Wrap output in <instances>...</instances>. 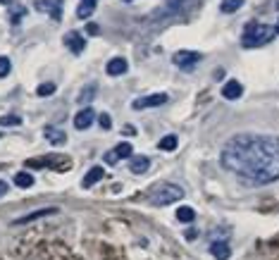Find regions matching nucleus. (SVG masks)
I'll list each match as a JSON object with an SVG mask.
<instances>
[{"mask_svg":"<svg viewBox=\"0 0 279 260\" xmlns=\"http://www.w3.org/2000/svg\"><path fill=\"white\" fill-rule=\"evenodd\" d=\"M220 165L248 189L275 184L279 181V138L265 134H236L225 143Z\"/></svg>","mask_w":279,"mask_h":260,"instance_id":"f257e3e1","label":"nucleus"},{"mask_svg":"<svg viewBox=\"0 0 279 260\" xmlns=\"http://www.w3.org/2000/svg\"><path fill=\"white\" fill-rule=\"evenodd\" d=\"M277 29H270L267 24H258V22H248L243 34H241V45L243 48H260L275 39Z\"/></svg>","mask_w":279,"mask_h":260,"instance_id":"f03ea898","label":"nucleus"},{"mask_svg":"<svg viewBox=\"0 0 279 260\" xmlns=\"http://www.w3.org/2000/svg\"><path fill=\"white\" fill-rule=\"evenodd\" d=\"M182 198H184V189L177 186V184H170V181H160L148 193V201L153 206H170V203H177Z\"/></svg>","mask_w":279,"mask_h":260,"instance_id":"7ed1b4c3","label":"nucleus"},{"mask_svg":"<svg viewBox=\"0 0 279 260\" xmlns=\"http://www.w3.org/2000/svg\"><path fill=\"white\" fill-rule=\"evenodd\" d=\"M200 60H203V55L196 53V50H179V53H174V57H172V62L179 69H193Z\"/></svg>","mask_w":279,"mask_h":260,"instance_id":"20e7f679","label":"nucleus"},{"mask_svg":"<svg viewBox=\"0 0 279 260\" xmlns=\"http://www.w3.org/2000/svg\"><path fill=\"white\" fill-rule=\"evenodd\" d=\"M165 103H170V96H167V93H150V96L136 98L132 103V108L134 110H148V108H160V105H165Z\"/></svg>","mask_w":279,"mask_h":260,"instance_id":"39448f33","label":"nucleus"},{"mask_svg":"<svg viewBox=\"0 0 279 260\" xmlns=\"http://www.w3.org/2000/svg\"><path fill=\"white\" fill-rule=\"evenodd\" d=\"M62 0H36V10L43 14H48L50 19L60 22L62 19Z\"/></svg>","mask_w":279,"mask_h":260,"instance_id":"423d86ee","label":"nucleus"},{"mask_svg":"<svg viewBox=\"0 0 279 260\" xmlns=\"http://www.w3.org/2000/svg\"><path fill=\"white\" fill-rule=\"evenodd\" d=\"M124 158H129V160H132V143H129V141H122V143H117V148H115V151H107L105 153V163L107 165L120 163V160H124Z\"/></svg>","mask_w":279,"mask_h":260,"instance_id":"0eeeda50","label":"nucleus"},{"mask_svg":"<svg viewBox=\"0 0 279 260\" xmlns=\"http://www.w3.org/2000/svg\"><path fill=\"white\" fill-rule=\"evenodd\" d=\"M62 41H65L67 50H69V53H74V55H81V53H84V48H86V41H84V36H81L79 31H67Z\"/></svg>","mask_w":279,"mask_h":260,"instance_id":"6e6552de","label":"nucleus"},{"mask_svg":"<svg viewBox=\"0 0 279 260\" xmlns=\"http://www.w3.org/2000/svg\"><path fill=\"white\" fill-rule=\"evenodd\" d=\"M127 69H129V62L124 57H112L105 65V74L107 77H122V74H127Z\"/></svg>","mask_w":279,"mask_h":260,"instance_id":"1a4fd4ad","label":"nucleus"},{"mask_svg":"<svg viewBox=\"0 0 279 260\" xmlns=\"http://www.w3.org/2000/svg\"><path fill=\"white\" fill-rule=\"evenodd\" d=\"M93 120H95V112H93V108H81L77 115H74V127L77 129H89L93 124Z\"/></svg>","mask_w":279,"mask_h":260,"instance_id":"9d476101","label":"nucleus"},{"mask_svg":"<svg viewBox=\"0 0 279 260\" xmlns=\"http://www.w3.org/2000/svg\"><path fill=\"white\" fill-rule=\"evenodd\" d=\"M57 213V208H41V210H34V213H29L24 217L14 219V224H29V222H36V219L46 217V215H55Z\"/></svg>","mask_w":279,"mask_h":260,"instance_id":"9b49d317","label":"nucleus"},{"mask_svg":"<svg viewBox=\"0 0 279 260\" xmlns=\"http://www.w3.org/2000/svg\"><path fill=\"white\" fill-rule=\"evenodd\" d=\"M43 136L48 138L53 146H62V143H67V134L60 129V127H46V129H43Z\"/></svg>","mask_w":279,"mask_h":260,"instance_id":"f8f14e48","label":"nucleus"},{"mask_svg":"<svg viewBox=\"0 0 279 260\" xmlns=\"http://www.w3.org/2000/svg\"><path fill=\"white\" fill-rule=\"evenodd\" d=\"M210 256H215L217 260H229V256H232V248H229V244H227V241L217 239V241H213V244H210Z\"/></svg>","mask_w":279,"mask_h":260,"instance_id":"ddd939ff","label":"nucleus"},{"mask_svg":"<svg viewBox=\"0 0 279 260\" xmlns=\"http://www.w3.org/2000/svg\"><path fill=\"white\" fill-rule=\"evenodd\" d=\"M95 93H98V84H86L84 88H81V93L77 96V103L79 105H84V108H89V103H93V98H95Z\"/></svg>","mask_w":279,"mask_h":260,"instance_id":"4468645a","label":"nucleus"},{"mask_svg":"<svg viewBox=\"0 0 279 260\" xmlns=\"http://www.w3.org/2000/svg\"><path fill=\"white\" fill-rule=\"evenodd\" d=\"M222 96H225L227 100H236V98L243 96V86H241L236 79H232V82H227L225 86H222Z\"/></svg>","mask_w":279,"mask_h":260,"instance_id":"2eb2a0df","label":"nucleus"},{"mask_svg":"<svg viewBox=\"0 0 279 260\" xmlns=\"http://www.w3.org/2000/svg\"><path fill=\"white\" fill-rule=\"evenodd\" d=\"M129 170H132L134 174H143L150 170V160H148L146 155H134L132 160H129Z\"/></svg>","mask_w":279,"mask_h":260,"instance_id":"dca6fc26","label":"nucleus"},{"mask_svg":"<svg viewBox=\"0 0 279 260\" xmlns=\"http://www.w3.org/2000/svg\"><path fill=\"white\" fill-rule=\"evenodd\" d=\"M103 174H105V172H103V167H100V165H95V167H91V170L86 172V177H84V181H81V186H84V189H91L93 184H98V181L103 179Z\"/></svg>","mask_w":279,"mask_h":260,"instance_id":"f3484780","label":"nucleus"},{"mask_svg":"<svg viewBox=\"0 0 279 260\" xmlns=\"http://www.w3.org/2000/svg\"><path fill=\"white\" fill-rule=\"evenodd\" d=\"M95 5H98V0H81L79 2V10H77V17L79 19H89L95 10Z\"/></svg>","mask_w":279,"mask_h":260,"instance_id":"a211bd4d","label":"nucleus"},{"mask_svg":"<svg viewBox=\"0 0 279 260\" xmlns=\"http://www.w3.org/2000/svg\"><path fill=\"white\" fill-rule=\"evenodd\" d=\"M34 181H36V179L31 177L29 172H17V174H14V186H19V189H31Z\"/></svg>","mask_w":279,"mask_h":260,"instance_id":"6ab92c4d","label":"nucleus"},{"mask_svg":"<svg viewBox=\"0 0 279 260\" xmlns=\"http://www.w3.org/2000/svg\"><path fill=\"white\" fill-rule=\"evenodd\" d=\"M177 219H179V222H184V224H191V222L196 219V210H193V208H188V206H182L179 210H177Z\"/></svg>","mask_w":279,"mask_h":260,"instance_id":"aec40b11","label":"nucleus"},{"mask_svg":"<svg viewBox=\"0 0 279 260\" xmlns=\"http://www.w3.org/2000/svg\"><path fill=\"white\" fill-rule=\"evenodd\" d=\"M177 146H179V141L174 134H167V136H162L158 141V148L160 151H177Z\"/></svg>","mask_w":279,"mask_h":260,"instance_id":"412c9836","label":"nucleus"},{"mask_svg":"<svg viewBox=\"0 0 279 260\" xmlns=\"http://www.w3.org/2000/svg\"><path fill=\"white\" fill-rule=\"evenodd\" d=\"M7 17H10V22H12V24H19V22L27 17V7H19V5H17V7H10Z\"/></svg>","mask_w":279,"mask_h":260,"instance_id":"4be33fe9","label":"nucleus"},{"mask_svg":"<svg viewBox=\"0 0 279 260\" xmlns=\"http://www.w3.org/2000/svg\"><path fill=\"white\" fill-rule=\"evenodd\" d=\"M241 5H243V0H222V7H220V10L225 14H234Z\"/></svg>","mask_w":279,"mask_h":260,"instance_id":"5701e85b","label":"nucleus"},{"mask_svg":"<svg viewBox=\"0 0 279 260\" xmlns=\"http://www.w3.org/2000/svg\"><path fill=\"white\" fill-rule=\"evenodd\" d=\"M19 124H22L19 115H2L0 117V127H19Z\"/></svg>","mask_w":279,"mask_h":260,"instance_id":"b1692460","label":"nucleus"},{"mask_svg":"<svg viewBox=\"0 0 279 260\" xmlns=\"http://www.w3.org/2000/svg\"><path fill=\"white\" fill-rule=\"evenodd\" d=\"M55 88H57V86H55L53 82H46V84H41L39 88H36V93H39L41 98H46V96H53Z\"/></svg>","mask_w":279,"mask_h":260,"instance_id":"393cba45","label":"nucleus"},{"mask_svg":"<svg viewBox=\"0 0 279 260\" xmlns=\"http://www.w3.org/2000/svg\"><path fill=\"white\" fill-rule=\"evenodd\" d=\"M10 69H12V65H10V57L0 55V79H5V77L10 74Z\"/></svg>","mask_w":279,"mask_h":260,"instance_id":"a878e982","label":"nucleus"},{"mask_svg":"<svg viewBox=\"0 0 279 260\" xmlns=\"http://www.w3.org/2000/svg\"><path fill=\"white\" fill-rule=\"evenodd\" d=\"M98 122H100V127H103V129H110V127H112V120H110V115H107V112L98 115Z\"/></svg>","mask_w":279,"mask_h":260,"instance_id":"bb28decb","label":"nucleus"},{"mask_svg":"<svg viewBox=\"0 0 279 260\" xmlns=\"http://www.w3.org/2000/svg\"><path fill=\"white\" fill-rule=\"evenodd\" d=\"M184 5V0H167V12H177Z\"/></svg>","mask_w":279,"mask_h":260,"instance_id":"cd10ccee","label":"nucleus"},{"mask_svg":"<svg viewBox=\"0 0 279 260\" xmlns=\"http://www.w3.org/2000/svg\"><path fill=\"white\" fill-rule=\"evenodd\" d=\"M86 34H91V36H98L100 34V29H98V24H86Z\"/></svg>","mask_w":279,"mask_h":260,"instance_id":"c85d7f7f","label":"nucleus"},{"mask_svg":"<svg viewBox=\"0 0 279 260\" xmlns=\"http://www.w3.org/2000/svg\"><path fill=\"white\" fill-rule=\"evenodd\" d=\"M196 236H198V232H196V229H188V232H186V239H188V241H193Z\"/></svg>","mask_w":279,"mask_h":260,"instance_id":"c756f323","label":"nucleus"},{"mask_svg":"<svg viewBox=\"0 0 279 260\" xmlns=\"http://www.w3.org/2000/svg\"><path fill=\"white\" fill-rule=\"evenodd\" d=\"M5 193H7V184L0 179V196H5Z\"/></svg>","mask_w":279,"mask_h":260,"instance_id":"7c9ffc66","label":"nucleus"},{"mask_svg":"<svg viewBox=\"0 0 279 260\" xmlns=\"http://www.w3.org/2000/svg\"><path fill=\"white\" fill-rule=\"evenodd\" d=\"M122 131H124V134H127V136H129V134H136V129H134V127H124V129H122Z\"/></svg>","mask_w":279,"mask_h":260,"instance_id":"2f4dec72","label":"nucleus"},{"mask_svg":"<svg viewBox=\"0 0 279 260\" xmlns=\"http://www.w3.org/2000/svg\"><path fill=\"white\" fill-rule=\"evenodd\" d=\"M0 2H2V5H12L14 0H0Z\"/></svg>","mask_w":279,"mask_h":260,"instance_id":"473e14b6","label":"nucleus"},{"mask_svg":"<svg viewBox=\"0 0 279 260\" xmlns=\"http://www.w3.org/2000/svg\"><path fill=\"white\" fill-rule=\"evenodd\" d=\"M277 34H279V22H277Z\"/></svg>","mask_w":279,"mask_h":260,"instance_id":"72a5a7b5","label":"nucleus"},{"mask_svg":"<svg viewBox=\"0 0 279 260\" xmlns=\"http://www.w3.org/2000/svg\"><path fill=\"white\" fill-rule=\"evenodd\" d=\"M124 2H132V0H124Z\"/></svg>","mask_w":279,"mask_h":260,"instance_id":"f704fd0d","label":"nucleus"},{"mask_svg":"<svg viewBox=\"0 0 279 260\" xmlns=\"http://www.w3.org/2000/svg\"><path fill=\"white\" fill-rule=\"evenodd\" d=\"M277 5H279V2H277Z\"/></svg>","mask_w":279,"mask_h":260,"instance_id":"c9c22d12","label":"nucleus"}]
</instances>
